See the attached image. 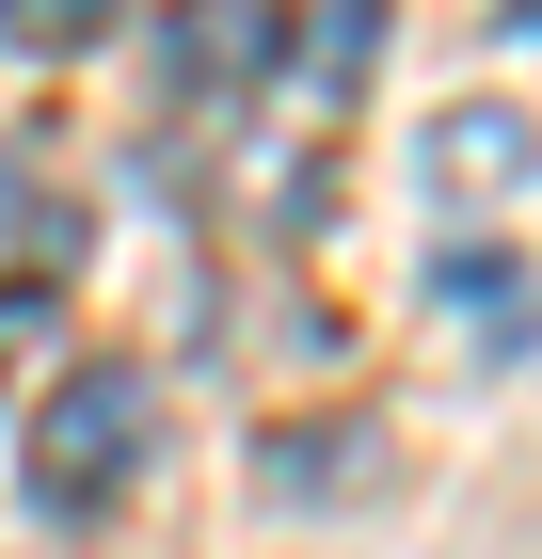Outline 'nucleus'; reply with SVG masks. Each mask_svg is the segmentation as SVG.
<instances>
[{
  "label": "nucleus",
  "mask_w": 542,
  "mask_h": 559,
  "mask_svg": "<svg viewBox=\"0 0 542 559\" xmlns=\"http://www.w3.org/2000/svg\"><path fill=\"white\" fill-rule=\"evenodd\" d=\"M112 16L96 0H0V48H33V64H64V48H96Z\"/></svg>",
  "instance_id": "nucleus-5"
},
{
  "label": "nucleus",
  "mask_w": 542,
  "mask_h": 559,
  "mask_svg": "<svg viewBox=\"0 0 542 559\" xmlns=\"http://www.w3.org/2000/svg\"><path fill=\"white\" fill-rule=\"evenodd\" d=\"M447 304H510V257H479V240H447V272H431Z\"/></svg>",
  "instance_id": "nucleus-7"
},
{
  "label": "nucleus",
  "mask_w": 542,
  "mask_h": 559,
  "mask_svg": "<svg viewBox=\"0 0 542 559\" xmlns=\"http://www.w3.org/2000/svg\"><path fill=\"white\" fill-rule=\"evenodd\" d=\"M33 240H48V192H33V160L0 144V257H33Z\"/></svg>",
  "instance_id": "nucleus-6"
},
{
  "label": "nucleus",
  "mask_w": 542,
  "mask_h": 559,
  "mask_svg": "<svg viewBox=\"0 0 542 559\" xmlns=\"http://www.w3.org/2000/svg\"><path fill=\"white\" fill-rule=\"evenodd\" d=\"M527 176H542V129L510 112V96H495V112H447V129H431V192H447V209H479V192L510 209Z\"/></svg>",
  "instance_id": "nucleus-3"
},
{
  "label": "nucleus",
  "mask_w": 542,
  "mask_h": 559,
  "mask_svg": "<svg viewBox=\"0 0 542 559\" xmlns=\"http://www.w3.org/2000/svg\"><path fill=\"white\" fill-rule=\"evenodd\" d=\"M144 464H160V400H144V368H64V384L33 400V431H16V496H33L48 527H96Z\"/></svg>",
  "instance_id": "nucleus-1"
},
{
  "label": "nucleus",
  "mask_w": 542,
  "mask_h": 559,
  "mask_svg": "<svg viewBox=\"0 0 542 559\" xmlns=\"http://www.w3.org/2000/svg\"><path fill=\"white\" fill-rule=\"evenodd\" d=\"M160 64L192 96H255V81H288V16H255V0H192L160 33Z\"/></svg>",
  "instance_id": "nucleus-2"
},
{
  "label": "nucleus",
  "mask_w": 542,
  "mask_h": 559,
  "mask_svg": "<svg viewBox=\"0 0 542 559\" xmlns=\"http://www.w3.org/2000/svg\"><path fill=\"white\" fill-rule=\"evenodd\" d=\"M383 64V16L368 0H320V16H288V81H320V96H351Z\"/></svg>",
  "instance_id": "nucleus-4"
}]
</instances>
